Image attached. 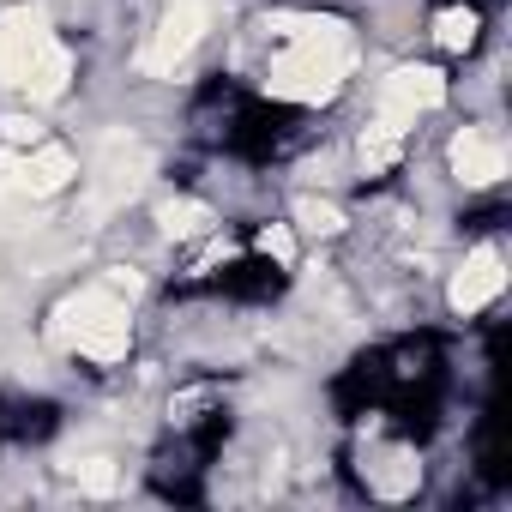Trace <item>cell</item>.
Listing matches in <instances>:
<instances>
[{
	"label": "cell",
	"mask_w": 512,
	"mask_h": 512,
	"mask_svg": "<svg viewBox=\"0 0 512 512\" xmlns=\"http://www.w3.org/2000/svg\"><path fill=\"white\" fill-rule=\"evenodd\" d=\"M43 49H49V19L37 7L0 13V85H25V73Z\"/></svg>",
	"instance_id": "cell-5"
},
{
	"label": "cell",
	"mask_w": 512,
	"mask_h": 512,
	"mask_svg": "<svg viewBox=\"0 0 512 512\" xmlns=\"http://www.w3.org/2000/svg\"><path fill=\"white\" fill-rule=\"evenodd\" d=\"M278 37L290 43L272 73L266 91L284 103H326L338 97L344 73H350V31L338 19H278Z\"/></svg>",
	"instance_id": "cell-1"
},
{
	"label": "cell",
	"mask_w": 512,
	"mask_h": 512,
	"mask_svg": "<svg viewBox=\"0 0 512 512\" xmlns=\"http://www.w3.org/2000/svg\"><path fill=\"white\" fill-rule=\"evenodd\" d=\"M205 25H211V0H169V7H163V25H157V37H151V49L139 55V67H145V73H175V67L193 55V43L205 37Z\"/></svg>",
	"instance_id": "cell-3"
},
{
	"label": "cell",
	"mask_w": 512,
	"mask_h": 512,
	"mask_svg": "<svg viewBox=\"0 0 512 512\" xmlns=\"http://www.w3.org/2000/svg\"><path fill=\"white\" fill-rule=\"evenodd\" d=\"M440 103H446V79H440L434 67H398V73L380 85V115L398 121V127H410L416 115H428V109H440Z\"/></svg>",
	"instance_id": "cell-6"
},
{
	"label": "cell",
	"mask_w": 512,
	"mask_h": 512,
	"mask_svg": "<svg viewBox=\"0 0 512 512\" xmlns=\"http://www.w3.org/2000/svg\"><path fill=\"white\" fill-rule=\"evenodd\" d=\"M296 223H302L308 235H338V229H344V211L326 205V199H296Z\"/></svg>",
	"instance_id": "cell-14"
},
{
	"label": "cell",
	"mask_w": 512,
	"mask_h": 512,
	"mask_svg": "<svg viewBox=\"0 0 512 512\" xmlns=\"http://www.w3.org/2000/svg\"><path fill=\"white\" fill-rule=\"evenodd\" d=\"M398 151H404V127H398V121H386V115H380V121L362 133V145H356V157H362V169H368V175L392 169V163H398Z\"/></svg>",
	"instance_id": "cell-11"
},
{
	"label": "cell",
	"mask_w": 512,
	"mask_h": 512,
	"mask_svg": "<svg viewBox=\"0 0 512 512\" xmlns=\"http://www.w3.org/2000/svg\"><path fill=\"white\" fill-rule=\"evenodd\" d=\"M67 79H73V55L49 37V49L25 73V91H31V103H55V97H67Z\"/></svg>",
	"instance_id": "cell-10"
},
{
	"label": "cell",
	"mask_w": 512,
	"mask_h": 512,
	"mask_svg": "<svg viewBox=\"0 0 512 512\" xmlns=\"http://www.w3.org/2000/svg\"><path fill=\"white\" fill-rule=\"evenodd\" d=\"M452 175H458L464 187H494V181L506 175V145H500L488 127H464V133L452 139Z\"/></svg>",
	"instance_id": "cell-8"
},
{
	"label": "cell",
	"mask_w": 512,
	"mask_h": 512,
	"mask_svg": "<svg viewBox=\"0 0 512 512\" xmlns=\"http://www.w3.org/2000/svg\"><path fill=\"white\" fill-rule=\"evenodd\" d=\"M151 175V157L145 145L133 139H103V157H97V175H91V211H115L127 205Z\"/></svg>",
	"instance_id": "cell-4"
},
{
	"label": "cell",
	"mask_w": 512,
	"mask_h": 512,
	"mask_svg": "<svg viewBox=\"0 0 512 512\" xmlns=\"http://www.w3.org/2000/svg\"><path fill=\"white\" fill-rule=\"evenodd\" d=\"M157 229H163L169 241H193V235L211 229V205H199V199H169V205H157Z\"/></svg>",
	"instance_id": "cell-12"
},
{
	"label": "cell",
	"mask_w": 512,
	"mask_h": 512,
	"mask_svg": "<svg viewBox=\"0 0 512 512\" xmlns=\"http://www.w3.org/2000/svg\"><path fill=\"white\" fill-rule=\"evenodd\" d=\"M139 290V278H103L79 296H67L55 308V326L49 338L73 356H91V362H121L127 356V296Z\"/></svg>",
	"instance_id": "cell-2"
},
{
	"label": "cell",
	"mask_w": 512,
	"mask_h": 512,
	"mask_svg": "<svg viewBox=\"0 0 512 512\" xmlns=\"http://www.w3.org/2000/svg\"><path fill=\"white\" fill-rule=\"evenodd\" d=\"M500 290H506V260H500V247H476L470 260H464V272L452 278V308H458V314H476V308H488Z\"/></svg>",
	"instance_id": "cell-9"
},
{
	"label": "cell",
	"mask_w": 512,
	"mask_h": 512,
	"mask_svg": "<svg viewBox=\"0 0 512 512\" xmlns=\"http://www.w3.org/2000/svg\"><path fill=\"white\" fill-rule=\"evenodd\" d=\"M260 247L272 253V260H278V266H290V260H296V235H290L284 223H272V229L260 235Z\"/></svg>",
	"instance_id": "cell-17"
},
{
	"label": "cell",
	"mask_w": 512,
	"mask_h": 512,
	"mask_svg": "<svg viewBox=\"0 0 512 512\" xmlns=\"http://www.w3.org/2000/svg\"><path fill=\"white\" fill-rule=\"evenodd\" d=\"M0 175H7L13 187H25V193H37V199H49V193H61L79 175V163H73L67 145H31L19 163H0Z\"/></svg>",
	"instance_id": "cell-7"
},
{
	"label": "cell",
	"mask_w": 512,
	"mask_h": 512,
	"mask_svg": "<svg viewBox=\"0 0 512 512\" xmlns=\"http://www.w3.org/2000/svg\"><path fill=\"white\" fill-rule=\"evenodd\" d=\"M434 43L452 49V55L470 49V43H476V13H470V7H446V13L434 19Z\"/></svg>",
	"instance_id": "cell-13"
},
{
	"label": "cell",
	"mask_w": 512,
	"mask_h": 512,
	"mask_svg": "<svg viewBox=\"0 0 512 512\" xmlns=\"http://www.w3.org/2000/svg\"><path fill=\"white\" fill-rule=\"evenodd\" d=\"M0 133H7V145H43L37 121H25V115H7V121H0Z\"/></svg>",
	"instance_id": "cell-18"
},
{
	"label": "cell",
	"mask_w": 512,
	"mask_h": 512,
	"mask_svg": "<svg viewBox=\"0 0 512 512\" xmlns=\"http://www.w3.org/2000/svg\"><path fill=\"white\" fill-rule=\"evenodd\" d=\"M416 476H422V470L410 464V452H392V458H386V470L374 476V488L398 500V494H410V488H416Z\"/></svg>",
	"instance_id": "cell-15"
},
{
	"label": "cell",
	"mask_w": 512,
	"mask_h": 512,
	"mask_svg": "<svg viewBox=\"0 0 512 512\" xmlns=\"http://www.w3.org/2000/svg\"><path fill=\"white\" fill-rule=\"evenodd\" d=\"M73 470H79V488H85V494H109V488H115V464H109V458H85V464H73Z\"/></svg>",
	"instance_id": "cell-16"
}]
</instances>
